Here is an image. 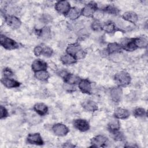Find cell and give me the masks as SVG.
Masks as SVG:
<instances>
[{
  "label": "cell",
  "instance_id": "cell-34",
  "mask_svg": "<svg viewBox=\"0 0 148 148\" xmlns=\"http://www.w3.org/2000/svg\"><path fill=\"white\" fill-rule=\"evenodd\" d=\"M113 138L116 140H123V135L121 132L117 131L113 132Z\"/></svg>",
  "mask_w": 148,
  "mask_h": 148
},
{
  "label": "cell",
  "instance_id": "cell-31",
  "mask_svg": "<svg viewBox=\"0 0 148 148\" xmlns=\"http://www.w3.org/2000/svg\"><path fill=\"white\" fill-rule=\"evenodd\" d=\"M43 48H42V54H43L44 56L45 57H50L52 54H53V50L48 47V46H42Z\"/></svg>",
  "mask_w": 148,
  "mask_h": 148
},
{
  "label": "cell",
  "instance_id": "cell-33",
  "mask_svg": "<svg viewBox=\"0 0 148 148\" xmlns=\"http://www.w3.org/2000/svg\"><path fill=\"white\" fill-rule=\"evenodd\" d=\"M0 114H1V119L6 117L8 116V110L3 106H1V108H0Z\"/></svg>",
  "mask_w": 148,
  "mask_h": 148
},
{
  "label": "cell",
  "instance_id": "cell-4",
  "mask_svg": "<svg viewBox=\"0 0 148 148\" xmlns=\"http://www.w3.org/2000/svg\"><path fill=\"white\" fill-rule=\"evenodd\" d=\"M55 9L61 14H68L70 10V4L66 1H58L56 3Z\"/></svg>",
  "mask_w": 148,
  "mask_h": 148
},
{
  "label": "cell",
  "instance_id": "cell-6",
  "mask_svg": "<svg viewBox=\"0 0 148 148\" xmlns=\"http://www.w3.org/2000/svg\"><path fill=\"white\" fill-rule=\"evenodd\" d=\"M6 24L13 29L19 28L21 24L20 20L14 16H8L5 17Z\"/></svg>",
  "mask_w": 148,
  "mask_h": 148
},
{
  "label": "cell",
  "instance_id": "cell-13",
  "mask_svg": "<svg viewBox=\"0 0 148 148\" xmlns=\"http://www.w3.org/2000/svg\"><path fill=\"white\" fill-rule=\"evenodd\" d=\"M79 88L80 91L86 94H90L91 90V83L87 79H83L79 82Z\"/></svg>",
  "mask_w": 148,
  "mask_h": 148
},
{
  "label": "cell",
  "instance_id": "cell-7",
  "mask_svg": "<svg viewBox=\"0 0 148 148\" xmlns=\"http://www.w3.org/2000/svg\"><path fill=\"white\" fill-rule=\"evenodd\" d=\"M73 125L78 130L82 132H85L89 130L90 125L88 123L83 119H77L73 122Z\"/></svg>",
  "mask_w": 148,
  "mask_h": 148
},
{
  "label": "cell",
  "instance_id": "cell-16",
  "mask_svg": "<svg viewBox=\"0 0 148 148\" xmlns=\"http://www.w3.org/2000/svg\"><path fill=\"white\" fill-rule=\"evenodd\" d=\"M1 82L2 83L8 88H14V87H17L20 86V83L18 82L17 81L9 79L8 77H4L1 79Z\"/></svg>",
  "mask_w": 148,
  "mask_h": 148
},
{
  "label": "cell",
  "instance_id": "cell-30",
  "mask_svg": "<svg viewBox=\"0 0 148 148\" xmlns=\"http://www.w3.org/2000/svg\"><path fill=\"white\" fill-rule=\"evenodd\" d=\"M91 28L94 31H99L102 29L103 27L101 23L98 20H95L92 23Z\"/></svg>",
  "mask_w": 148,
  "mask_h": 148
},
{
  "label": "cell",
  "instance_id": "cell-2",
  "mask_svg": "<svg viewBox=\"0 0 148 148\" xmlns=\"http://www.w3.org/2000/svg\"><path fill=\"white\" fill-rule=\"evenodd\" d=\"M0 43L2 46L7 50H13L19 47L17 42L3 35H1Z\"/></svg>",
  "mask_w": 148,
  "mask_h": 148
},
{
  "label": "cell",
  "instance_id": "cell-26",
  "mask_svg": "<svg viewBox=\"0 0 148 148\" xmlns=\"http://www.w3.org/2000/svg\"><path fill=\"white\" fill-rule=\"evenodd\" d=\"M35 77L41 81L46 80L49 77V73L45 70L44 71H40L36 72L35 74Z\"/></svg>",
  "mask_w": 148,
  "mask_h": 148
},
{
  "label": "cell",
  "instance_id": "cell-25",
  "mask_svg": "<svg viewBox=\"0 0 148 148\" xmlns=\"http://www.w3.org/2000/svg\"><path fill=\"white\" fill-rule=\"evenodd\" d=\"M80 15V11L77 8H72L68 13V17L71 20H75Z\"/></svg>",
  "mask_w": 148,
  "mask_h": 148
},
{
  "label": "cell",
  "instance_id": "cell-8",
  "mask_svg": "<svg viewBox=\"0 0 148 148\" xmlns=\"http://www.w3.org/2000/svg\"><path fill=\"white\" fill-rule=\"evenodd\" d=\"M27 142L30 144L36 145H42L43 144L42 138L39 133L29 134L27 137Z\"/></svg>",
  "mask_w": 148,
  "mask_h": 148
},
{
  "label": "cell",
  "instance_id": "cell-15",
  "mask_svg": "<svg viewBox=\"0 0 148 148\" xmlns=\"http://www.w3.org/2000/svg\"><path fill=\"white\" fill-rule=\"evenodd\" d=\"M114 115L117 119H125L129 117L130 113L127 110L123 108H118L114 110Z\"/></svg>",
  "mask_w": 148,
  "mask_h": 148
},
{
  "label": "cell",
  "instance_id": "cell-37",
  "mask_svg": "<svg viewBox=\"0 0 148 148\" xmlns=\"http://www.w3.org/2000/svg\"><path fill=\"white\" fill-rule=\"evenodd\" d=\"M51 17L47 15L46 16H44L43 17H42V20L44 22V23H48L49 21H51Z\"/></svg>",
  "mask_w": 148,
  "mask_h": 148
},
{
  "label": "cell",
  "instance_id": "cell-14",
  "mask_svg": "<svg viewBox=\"0 0 148 148\" xmlns=\"http://www.w3.org/2000/svg\"><path fill=\"white\" fill-rule=\"evenodd\" d=\"M46 68L47 64L45 61L39 59L35 60L32 64V69L35 72L44 71L46 70Z\"/></svg>",
  "mask_w": 148,
  "mask_h": 148
},
{
  "label": "cell",
  "instance_id": "cell-1",
  "mask_svg": "<svg viewBox=\"0 0 148 148\" xmlns=\"http://www.w3.org/2000/svg\"><path fill=\"white\" fill-rule=\"evenodd\" d=\"M114 80L119 85L125 86L130 84L131 82V76L127 72L121 71L116 74L114 76Z\"/></svg>",
  "mask_w": 148,
  "mask_h": 148
},
{
  "label": "cell",
  "instance_id": "cell-9",
  "mask_svg": "<svg viewBox=\"0 0 148 148\" xmlns=\"http://www.w3.org/2000/svg\"><path fill=\"white\" fill-rule=\"evenodd\" d=\"M121 47L125 49L127 51H134L137 47L135 44L134 39H130V38H125L121 42Z\"/></svg>",
  "mask_w": 148,
  "mask_h": 148
},
{
  "label": "cell",
  "instance_id": "cell-32",
  "mask_svg": "<svg viewBox=\"0 0 148 148\" xmlns=\"http://www.w3.org/2000/svg\"><path fill=\"white\" fill-rule=\"evenodd\" d=\"M134 114L136 117H143L146 114V111L143 108H138L134 110Z\"/></svg>",
  "mask_w": 148,
  "mask_h": 148
},
{
  "label": "cell",
  "instance_id": "cell-21",
  "mask_svg": "<svg viewBox=\"0 0 148 148\" xmlns=\"http://www.w3.org/2000/svg\"><path fill=\"white\" fill-rule=\"evenodd\" d=\"M61 62L65 65H70L74 64L76 62V58L71 54L63 55L61 58Z\"/></svg>",
  "mask_w": 148,
  "mask_h": 148
},
{
  "label": "cell",
  "instance_id": "cell-28",
  "mask_svg": "<svg viewBox=\"0 0 148 148\" xmlns=\"http://www.w3.org/2000/svg\"><path fill=\"white\" fill-rule=\"evenodd\" d=\"M104 30L108 33H112L116 29V26L111 21L107 22L103 27Z\"/></svg>",
  "mask_w": 148,
  "mask_h": 148
},
{
  "label": "cell",
  "instance_id": "cell-5",
  "mask_svg": "<svg viewBox=\"0 0 148 148\" xmlns=\"http://www.w3.org/2000/svg\"><path fill=\"white\" fill-rule=\"evenodd\" d=\"M52 130L56 135L60 136H65L69 132L68 128L65 125L61 123H58L54 125L52 127Z\"/></svg>",
  "mask_w": 148,
  "mask_h": 148
},
{
  "label": "cell",
  "instance_id": "cell-36",
  "mask_svg": "<svg viewBox=\"0 0 148 148\" xmlns=\"http://www.w3.org/2000/svg\"><path fill=\"white\" fill-rule=\"evenodd\" d=\"M3 75H5V76H6V77L11 76L13 75V72L11 71V69H9V68H5L3 69Z\"/></svg>",
  "mask_w": 148,
  "mask_h": 148
},
{
  "label": "cell",
  "instance_id": "cell-35",
  "mask_svg": "<svg viewBox=\"0 0 148 148\" xmlns=\"http://www.w3.org/2000/svg\"><path fill=\"white\" fill-rule=\"evenodd\" d=\"M42 48H43V47L42 46H38L35 47L34 50V54L36 56H39L40 54H42Z\"/></svg>",
  "mask_w": 148,
  "mask_h": 148
},
{
  "label": "cell",
  "instance_id": "cell-3",
  "mask_svg": "<svg viewBox=\"0 0 148 148\" xmlns=\"http://www.w3.org/2000/svg\"><path fill=\"white\" fill-rule=\"evenodd\" d=\"M97 8V5L93 2H91L83 8L82 14L85 17H91L94 14Z\"/></svg>",
  "mask_w": 148,
  "mask_h": 148
},
{
  "label": "cell",
  "instance_id": "cell-20",
  "mask_svg": "<svg viewBox=\"0 0 148 148\" xmlns=\"http://www.w3.org/2000/svg\"><path fill=\"white\" fill-rule=\"evenodd\" d=\"M122 17L125 20L132 23H135L138 20V16L136 13L132 11L127 12L124 13L123 14Z\"/></svg>",
  "mask_w": 148,
  "mask_h": 148
},
{
  "label": "cell",
  "instance_id": "cell-17",
  "mask_svg": "<svg viewBox=\"0 0 148 148\" xmlns=\"http://www.w3.org/2000/svg\"><path fill=\"white\" fill-rule=\"evenodd\" d=\"M65 82L69 84H74L80 82V77L72 73H66L64 76Z\"/></svg>",
  "mask_w": 148,
  "mask_h": 148
},
{
  "label": "cell",
  "instance_id": "cell-18",
  "mask_svg": "<svg viewBox=\"0 0 148 148\" xmlns=\"http://www.w3.org/2000/svg\"><path fill=\"white\" fill-rule=\"evenodd\" d=\"M82 107L89 112H95L98 109L97 105L92 101L87 100L82 103Z\"/></svg>",
  "mask_w": 148,
  "mask_h": 148
},
{
  "label": "cell",
  "instance_id": "cell-19",
  "mask_svg": "<svg viewBox=\"0 0 148 148\" xmlns=\"http://www.w3.org/2000/svg\"><path fill=\"white\" fill-rule=\"evenodd\" d=\"M35 111L40 116L45 115L48 111L47 106L43 103H37L34 105Z\"/></svg>",
  "mask_w": 148,
  "mask_h": 148
},
{
  "label": "cell",
  "instance_id": "cell-11",
  "mask_svg": "<svg viewBox=\"0 0 148 148\" xmlns=\"http://www.w3.org/2000/svg\"><path fill=\"white\" fill-rule=\"evenodd\" d=\"M123 91L120 87H113L110 90V97L115 102H119L122 97Z\"/></svg>",
  "mask_w": 148,
  "mask_h": 148
},
{
  "label": "cell",
  "instance_id": "cell-10",
  "mask_svg": "<svg viewBox=\"0 0 148 148\" xmlns=\"http://www.w3.org/2000/svg\"><path fill=\"white\" fill-rule=\"evenodd\" d=\"M107 142V138L103 135H97L91 140V143L93 147H102Z\"/></svg>",
  "mask_w": 148,
  "mask_h": 148
},
{
  "label": "cell",
  "instance_id": "cell-22",
  "mask_svg": "<svg viewBox=\"0 0 148 148\" xmlns=\"http://www.w3.org/2000/svg\"><path fill=\"white\" fill-rule=\"evenodd\" d=\"M134 42L136 47L146 48L147 46V40L145 37H138L134 38Z\"/></svg>",
  "mask_w": 148,
  "mask_h": 148
},
{
  "label": "cell",
  "instance_id": "cell-27",
  "mask_svg": "<svg viewBox=\"0 0 148 148\" xmlns=\"http://www.w3.org/2000/svg\"><path fill=\"white\" fill-rule=\"evenodd\" d=\"M108 128L112 132L117 131L120 128V123L117 120H112L108 124Z\"/></svg>",
  "mask_w": 148,
  "mask_h": 148
},
{
  "label": "cell",
  "instance_id": "cell-12",
  "mask_svg": "<svg viewBox=\"0 0 148 148\" xmlns=\"http://www.w3.org/2000/svg\"><path fill=\"white\" fill-rule=\"evenodd\" d=\"M82 50V47L78 43H72L67 47L66 51L68 54H71L73 56H74L76 58V56L79 54L80 51Z\"/></svg>",
  "mask_w": 148,
  "mask_h": 148
},
{
  "label": "cell",
  "instance_id": "cell-23",
  "mask_svg": "<svg viewBox=\"0 0 148 148\" xmlns=\"http://www.w3.org/2000/svg\"><path fill=\"white\" fill-rule=\"evenodd\" d=\"M121 46L117 43H110L108 45V51L109 53H119L121 50Z\"/></svg>",
  "mask_w": 148,
  "mask_h": 148
},
{
  "label": "cell",
  "instance_id": "cell-29",
  "mask_svg": "<svg viewBox=\"0 0 148 148\" xmlns=\"http://www.w3.org/2000/svg\"><path fill=\"white\" fill-rule=\"evenodd\" d=\"M103 10L106 12L112 14H117L119 12V10L115 6L112 5H108L103 8Z\"/></svg>",
  "mask_w": 148,
  "mask_h": 148
},
{
  "label": "cell",
  "instance_id": "cell-24",
  "mask_svg": "<svg viewBox=\"0 0 148 148\" xmlns=\"http://www.w3.org/2000/svg\"><path fill=\"white\" fill-rule=\"evenodd\" d=\"M38 32L39 36L43 39H47L50 36V29L48 27H44Z\"/></svg>",
  "mask_w": 148,
  "mask_h": 148
}]
</instances>
